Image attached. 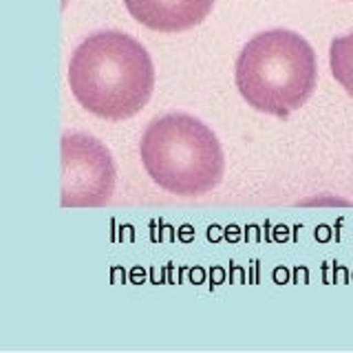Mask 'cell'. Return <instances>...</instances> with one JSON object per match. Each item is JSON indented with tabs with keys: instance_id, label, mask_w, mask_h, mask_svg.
Listing matches in <instances>:
<instances>
[{
	"instance_id": "2",
	"label": "cell",
	"mask_w": 353,
	"mask_h": 353,
	"mask_svg": "<svg viewBox=\"0 0 353 353\" xmlns=\"http://www.w3.org/2000/svg\"><path fill=\"white\" fill-rule=\"evenodd\" d=\"M316 53L305 38L287 29L254 36L236 60V88L245 102L274 117L305 106L316 88Z\"/></svg>"
},
{
	"instance_id": "3",
	"label": "cell",
	"mask_w": 353,
	"mask_h": 353,
	"mask_svg": "<svg viewBox=\"0 0 353 353\" xmlns=\"http://www.w3.org/2000/svg\"><path fill=\"white\" fill-rule=\"evenodd\" d=\"M139 154L150 179L176 196H201L216 188L225 172L216 135L183 113L154 119L143 132Z\"/></svg>"
},
{
	"instance_id": "1",
	"label": "cell",
	"mask_w": 353,
	"mask_h": 353,
	"mask_svg": "<svg viewBox=\"0 0 353 353\" xmlns=\"http://www.w3.org/2000/svg\"><path fill=\"white\" fill-rule=\"evenodd\" d=\"M69 86L88 113L110 121L128 119L148 104L154 91V66L135 38L99 31L73 51Z\"/></svg>"
},
{
	"instance_id": "4",
	"label": "cell",
	"mask_w": 353,
	"mask_h": 353,
	"mask_svg": "<svg viewBox=\"0 0 353 353\" xmlns=\"http://www.w3.org/2000/svg\"><path fill=\"white\" fill-rule=\"evenodd\" d=\"M115 190V163L95 137L69 132L62 137V205L97 208Z\"/></svg>"
},
{
	"instance_id": "6",
	"label": "cell",
	"mask_w": 353,
	"mask_h": 353,
	"mask_svg": "<svg viewBox=\"0 0 353 353\" xmlns=\"http://www.w3.org/2000/svg\"><path fill=\"white\" fill-rule=\"evenodd\" d=\"M329 64L336 82L353 97V33L340 36L331 42Z\"/></svg>"
},
{
	"instance_id": "5",
	"label": "cell",
	"mask_w": 353,
	"mask_h": 353,
	"mask_svg": "<svg viewBox=\"0 0 353 353\" xmlns=\"http://www.w3.org/2000/svg\"><path fill=\"white\" fill-rule=\"evenodd\" d=\"M128 14L143 27L161 33L192 29L208 18L214 0H124Z\"/></svg>"
}]
</instances>
